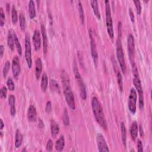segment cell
<instances>
[{"label": "cell", "instance_id": "obj_1", "mask_svg": "<svg viewBox=\"0 0 152 152\" xmlns=\"http://www.w3.org/2000/svg\"><path fill=\"white\" fill-rule=\"evenodd\" d=\"M91 107L96 121L104 129L106 130L107 129V124L103 112V109L100 103L96 97H93L91 100Z\"/></svg>", "mask_w": 152, "mask_h": 152}, {"label": "cell", "instance_id": "obj_2", "mask_svg": "<svg viewBox=\"0 0 152 152\" xmlns=\"http://www.w3.org/2000/svg\"><path fill=\"white\" fill-rule=\"evenodd\" d=\"M73 70L74 73L75 75V78L77 81V83L78 84L79 90H80V94L82 99L86 100L87 98V92H86V86L83 82V80L82 79L81 75L78 71V67L77 66V64L75 62L74 63L73 65Z\"/></svg>", "mask_w": 152, "mask_h": 152}, {"label": "cell", "instance_id": "obj_3", "mask_svg": "<svg viewBox=\"0 0 152 152\" xmlns=\"http://www.w3.org/2000/svg\"><path fill=\"white\" fill-rule=\"evenodd\" d=\"M105 8H106V25L107 33L111 39L114 37L113 22L111 15V10L109 1H105Z\"/></svg>", "mask_w": 152, "mask_h": 152}, {"label": "cell", "instance_id": "obj_4", "mask_svg": "<svg viewBox=\"0 0 152 152\" xmlns=\"http://www.w3.org/2000/svg\"><path fill=\"white\" fill-rule=\"evenodd\" d=\"M116 56L119 64L121 69L122 72L125 74L126 71V64L120 37H118L116 40Z\"/></svg>", "mask_w": 152, "mask_h": 152}, {"label": "cell", "instance_id": "obj_5", "mask_svg": "<svg viewBox=\"0 0 152 152\" xmlns=\"http://www.w3.org/2000/svg\"><path fill=\"white\" fill-rule=\"evenodd\" d=\"M134 77L133 79V83L134 85L137 89V90L138 92L139 95V107L141 110L143 109L144 105V95H143V90L141 86V83L140 81V79L138 74L134 75Z\"/></svg>", "mask_w": 152, "mask_h": 152}, {"label": "cell", "instance_id": "obj_6", "mask_svg": "<svg viewBox=\"0 0 152 152\" xmlns=\"http://www.w3.org/2000/svg\"><path fill=\"white\" fill-rule=\"evenodd\" d=\"M137 101V95L136 90H135L134 88H131L128 100V107L130 112L133 115H134L136 112Z\"/></svg>", "mask_w": 152, "mask_h": 152}, {"label": "cell", "instance_id": "obj_7", "mask_svg": "<svg viewBox=\"0 0 152 152\" xmlns=\"http://www.w3.org/2000/svg\"><path fill=\"white\" fill-rule=\"evenodd\" d=\"M64 94L68 106L72 110H74L75 109V99L71 86H68L64 88Z\"/></svg>", "mask_w": 152, "mask_h": 152}, {"label": "cell", "instance_id": "obj_8", "mask_svg": "<svg viewBox=\"0 0 152 152\" xmlns=\"http://www.w3.org/2000/svg\"><path fill=\"white\" fill-rule=\"evenodd\" d=\"M127 47L129 61L132 66L135 65L134 62V56H135V43L134 38L132 34H129L127 39Z\"/></svg>", "mask_w": 152, "mask_h": 152}, {"label": "cell", "instance_id": "obj_9", "mask_svg": "<svg viewBox=\"0 0 152 152\" xmlns=\"http://www.w3.org/2000/svg\"><path fill=\"white\" fill-rule=\"evenodd\" d=\"M25 59L27 64L29 68L32 66V58H31V48L30 37L28 34L25 36Z\"/></svg>", "mask_w": 152, "mask_h": 152}, {"label": "cell", "instance_id": "obj_10", "mask_svg": "<svg viewBox=\"0 0 152 152\" xmlns=\"http://www.w3.org/2000/svg\"><path fill=\"white\" fill-rule=\"evenodd\" d=\"M89 36L90 39V49H91V53L94 61V64L95 66L97 65L98 61V53L96 49V45L95 42V40L93 36V30L91 29L89 30Z\"/></svg>", "mask_w": 152, "mask_h": 152}, {"label": "cell", "instance_id": "obj_11", "mask_svg": "<svg viewBox=\"0 0 152 152\" xmlns=\"http://www.w3.org/2000/svg\"><path fill=\"white\" fill-rule=\"evenodd\" d=\"M96 141L99 151H109V149L107 145L104 137L101 134H98L96 137Z\"/></svg>", "mask_w": 152, "mask_h": 152}, {"label": "cell", "instance_id": "obj_12", "mask_svg": "<svg viewBox=\"0 0 152 152\" xmlns=\"http://www.w3.org/2000/svg\"><path fill=\"white\" fill-rule=\"evenodd\" d=\"M12 72L15 78H17L21 71V66L19 58L17 56H14L12 61Z\"/></svg>", "mask_w": 152, "mask_h": 152}, {"label": "cell", "instance_id": "obj_13", "mask_svg": "<svg viewBox=\"0 0 152 152\" xmlns=\"http://www.w3.org/2000/svg\"><path fill=\"white\" fill-rule=\"evenodd\" d=\"M32 39H33L34 49L36 50H39L41 46V37H40V31L37 29L34 30Z\"/></svg>", "mask_w": 152, "mask_h": 152}, {"label": "cell", "instance_id": "obj_14", "mask_svg": "<svg viewBox=\"0 0 152 152\" xmlns=\"http://www.w3.org/2000/svg\"><path fill=\"white\" fill-rule=\"evenodd\" d=\"M27 119L30 122H35L37 119V112L35 107L33 105H30L27 110Z\"/></svg>", "mask_w": 152, "mask_h": 152}, {"label": "cell", "instance_id": "obj_15", "mask_svg": "<svg viewBox=\"0 0 152 152\" xmlns=\"http://www.w3.org/2000/svg\"><path fill=\"white\" fill-rule=\"evenodd\" d=\"M41 33L43 39V50L45 55L46 54L48 51V37L46 31V28L43 24L41 25Z\"/></svg>", "mask_w": 152, "mask_h": 152}, {"label": "cell", "instance_id": "obj_16", "mask_svg": "<svg viewBox=\"0 0 152 152\" xmlns=\"http://www.w3.org/2000/svg\"><path fill=\"white\" fill-rule=\"evenodd\" d=\"M35 75L37 80H39L42 71V62L40 58H37L35 62Z\"/></svg>", "mask_w": 152, "mask_h": 152}, {"label": "cell", "instance_id": "obj_17", "mask_svg": "<svg viewBox=\"0 0 152 152\" xmlns=\"http://www.w3.org/2000/svg\"><path fill=\"white\" fill-rule=\"evenodd\" d=\"M138 127L136 121H133L130 126V134L133 141H135L138 135Z\"/></svg>", "mask_w": 152, "mask_h": 152}, {"label": "cell", "instance_id": "obj_18", "mask_svg": "<svg viewBox=\"0 0 152 152\" xmlns=\"http://www.w3.org/2000/svg\"><path fill=\"white\" fill-rule=\"evenodd\" d=\"M61 78L63 88L71 86L70 85V80H69L68 74L65 71H64V70L61 71Z\"/></svg>", "mask_w": 152, "mask_h": 152}, {"label": "cell", "instance_id": "obj_19", "mask_svg": "<svg viewBox=\"0 0 152 152\" xmlns=\"http://www.w3.org/2000/svg\"><path fill=\"white\" fill-rule=\"evenodd\" d=\"M8 103H9V105L10 106V113L11 116H14L16 113V110H15V98L14 95L12 94L10 95L8 97Z\"/></svg>", "mask_w": 152, "mask_h": 152}, {"label": "cell", "instance_id": "obj_20", "mask_svg": "<svg viewBox=\"0 0 152 152\" xmlns=\"http://www.w3.org/2000/svg\"><path fill=\"white\" fill-rule=\"evenodd\" d=\"M59 131V127L58 124L54 121H50V132L51 135L53 138H55L56 135L58 134Z\"/></svg>", "mask_w": 152, "mask_h": 152}, {"label": "cell", "instance_id": "obj_21", "mask_svg": "<svg viewBox=\"0 0 152 152\" xmlns=\"http://www.w3.org/2000/svg\"><path fill=\"white\" fill-rule=\"evenodd\" d=\"M90 4L91 7L93 9V12L94 15L96 16V17L100 20L101 17H100V13L99 11V4H98V1L96 0H93L90 1Z\"/></svg>", "mask_w": 152, "mask_h": 152}, {"label": "cell", "instance_id": "obj_22", "mask_svg": "<svg viewBox=\"0 0 152 152\" xmlns=\"http://www.w3.org/2000/svg\"><path fill=\"white\" fill-rule=\"evenodd\" d=\"M65 146V139L64 135H61L55 143V149L58 151L63 150Z\"/></svg>", "mask_w": 152, "mask_h": 152}, {"label": "cell", "instance_id": "obj_23", "mask_svg": "<svg viewBox=\"0 0 152 152\" xmlns=\"http://www.w3.org/2000/svg\"><path fill=\"white\" fill-rule=\"evenodd\" d=\"M23 135L19 129H17L15 132V148H19L23 142Z\"/></svg>", "mask_w": 152, "mask_h": 152}, {"label": "cell", "instance_id": "obj_24", "mask_svg": "<svg viewBox=\"0 0 152 152\" xmlns=\"http://www.w3.org/2000/svg\"><path fill=\"white\" fill-rule=\"evenodd\" d=\"M48 84V78L46 73L44 72L42 74V79H41V83H40V87L43 91H45L47 89Z\"/></svg>", "mask_w": 152, "mask_h": 152}, {"label": "cell", "instance_id": "obj_25", "mask_svg": "<svg viewBox=\"0 0 152 152\" xmlns=\"http://www.w3.org/2000/svg\"><path fill=\"white\" fill-rule=\"evenodd\" d=\"M28 13L30 18H34L36 17V8L33 1L30 0L28 3Z\"/></svg>", "mask_w": 152, "mask_h": 152}, {"label": "cell", "instance_id": "obj_26", "mask_svg": "<svg viewBox=\"0 0 152 152\" xmlns=\"http://www.w3.org/2000/svg\"><path fill=\"white\" fill-rule=\"evenodd\" d=\"M7 44L11 50H14V39L13 34L11 33V30L8 31V35H7Z\"/></svg>", "mask_w": 152, "mask_h": 152}, {"label": "cell", "instance_id": "obj_27", "mask_svg": "<svg viewBox=\"0 0 152 152\" xmlns=\"http://www.w3.org/2000/svg\"><path fill=\"white\" fill-rule=\"evenodd\" d=\"M50 88L52 91L60 93V88L58 83L55 80L52 79L50 81Z\"/></svg>", "mask_w": 152, "mask_h": 152}, {"label": "cell", "instance_id": "obj_28", "mask_svg": "<svg viewBox=\"0 0 152 152\" xmlns=\"http://www.w3.org/2000/svg\"><path fill=\"white\" fill-rule=\"evenodd\" d=\"M121 137L123 144L126 147V126L124 122H122L121 123Z\"/></svg>", "mask_w": 152, "mask_h": 152}, {"label": "cell", "instance_id": "obj_29", "mask_svg": "<svg viewBox=\"0 0 152 152\" xmlns=\"http://www.w3.org/2000/svg\"><path fill=\"white\" fill-rule=\"evenodd\" d=\"M13 36H14V43L17 50V52L19 55V56H21L22 55V48H21V45L20 43V41L16 35V34L14 32L13 33Z\"/></svg>", "mask_w": 152, "mask_h": 152}, {"label": "cell", "instance_id": "obj_30", "mask_svg": "<svg viewBox=\"0 0 152 152\" xmlns=\"http://www.w3.org/2000/svg\"><path fill=\"white\" fill-rule=\"evenodd\" d=\"M78 11L80 14V18L81 21V23L83 24L84 22V10L82 5V3L80 1H78Z\"/></svg>", "mask_w": 152, "mask_h": 152}, {"label": "cell", "instance_id": "obj_31", "mask_svg": "<svg viewBox=\"0 0 152 152\" xmlns=\"http://www.w3.org/2000/svg\"><path fill=\"white\" fill-rule=\"evenodd\" d=\"M19 23L20 28L22 30L24 31L26 26V18L25 16L23 13H20L19 15Z\"/></svg>", "mask_w": 152, "mask_h": 152}, {"label": "cell", "instance_id": "obj_32", "mask_svg": "<svg viewBox=\"0 0 152 152\" xmlns=\"http://www.w3.org/2000/svg\"><path fill=\"white\" fill-rule=\"evenodd\" d=\"M62 121L63 123L65 126H68L69 125V118L68 116V111L66 109H64L62 115Z\"/></svg>", "mask_w": 152, "mask_h": 152}, {"label": "cell", "instance_id": "obj_33", "mask_svg": "<svg viewBox=\"0 0 152 152\" xmlns=\"http://www.w3.org/2000/svg\"><path fill=\"white\" fill-rule=\"evenodd\" d=\"M116 75H117V80H118V84L121 91L123 90V81H122V77L121 72L119 71H116Z\"/></svg>", "mask_w": 152, "mask_h": 152}, {"label": "cell", "instance_id": "obj_34", "mask_svg": "<svg viewBox=\"0 0 152 152\" xmlns=\"http://www.w3.org/2000/svg\"><path fill=\"white\" fill-rule=\"evenodd\" d=\"M11 17H12V21L14 24H15L18 21V16H17V12L14 6L12 7L11 10Z\"/></svg>", "mask_w": 152, "mask_h": 152}, {"label": "cell", "instance_id": "obj_35", "mask_svg": "<svg viewBox=\"0 0 152 152\" xmlns=\"http://www.w3.org/2000/svg\"><path fill=\"white\" fill-rule=\"evenodd\" d=\"M10 68V61H7L5 62V64L4 65V66L3 68V70H2V74H3L4 78H5L7 77V74L9 71Z\"/></svg>", "mask_w": 152, "mask_h": 152}, {"label": "cell", "instance_id": "obj_36", "mask_svg": "<svg viewBox=\"0 0 152 152\" xmlns=\"http://www.w3.org/2000/svg\"><path fill=\"white\" fill-rule=\"evenodd\" d=\"M7 85L8 87V88L9 89V90L10 91H14L15 89V85L14 83L12 80L11 78H8L7 81Z\"/></svg>", "mask_w": 152, "mask_h": 152}, {"label": "cell", "instance_id": "obj_37", "mask_svg": "<svg viewBox=\"0 0 152 152\" xmlns=\"http://www.w3.org/2000/svg\"><path fill=\"white\" fill-rule=\"evenodd\" d=\"M5 13L4 12L3 8L2 7L0 8V26L1 27H3L5 23Z\"/></svg>", "mask_w": 152, "mask_h": 152}, {"label": "cell", "instance_id": "obj_38", "mask_svg": "<svg viewBox=\"0 0 152 152\" xmlns=\"http://www.w3.org/2000/svg\"><path fill=\"white\" fill-rule=\"evenodd\" d=\"M134 3L135 4V8H136V11H137V13L138 15H140L141 13V3L140 1L137 0V1H134Z\"/></svg>", "mask_w": 152, "mask_h": 152}, {"label": "cell", "instance_id": "obj_39", "mask_svg": "<svg viewBox=\"0 0 152 152\" xmlns=\"http://www.w3.org/2000/svg\"><path fill=\"white\" fill-rule=\"evenodd\" d=\"M7 88L6 87L3 86L1 90H0V96L1 98L5 99L7 97Z\"/></svg>", "mask_w": 152, "mask_h": 152}, {"label": "cell", "instance_id": "obj_40", "mask_svg": "<svg viewBox=\"0 0 152 152\" xmlns=\"http://www.w3.org/2000/svg\"><path fill=\"white\" fill-rule=\"evenodd\" d=\"M53 148V142L51 140H49L48 141L46 145V149L48 151H51Z\"/></svg>", "mask_w": 152, "mask_h": 152}, {"label": "cell", "instance_id": "obj_41", "mask_svg": "<svg viewBox=\"0 0 152 152\" xmlns=\"http://www.w3.org/2000/svg\"><path fill=\"white\" fill-rule=\"evenodd\" d=\"M45 111L47 113H49L52 111V104L50 101H48L46 103V107H45Z\"/></svg>", "mask_w": 152, "mask_h": 152}, {"label": "cell", "instance_id": "obj_42", "mask_svg": "<svg viewBox=\"0 0 152 152\" xmlns=\"http://www.w3.org/2000/svg\"><path fill=\"white\" fill-rule=\"evenodd\" d=\"M137 150L138 151H140V152L143 151L142 143L140 140H138L137 141Z\"/></svg>", "mask_w": 152, "mask_h": 152}, {"label": "cell", "instance_id": "obj_43", "mask_svg": "<svg viewBox=\"0 0 152 152\" xmlns=\"http://www.w3.org/2000/svg\"><path fill=\"white\" fill-rule=\"evenodd\" d=\"M129 17H130V18H131V20L132 22H134L135 21V17H134V12H133V11L132 10V9L131 8H129Z\"/></svg>", "mask_w": 152, "mask_h": 152}, {"label": "cell", "instance_id": "obj_44", "mask_svg": "<svg viewBox=\"0 0 152 152\" xmlns=\"http://www.w3.org/2000/svg\"><path fill=\"white\" fill-rule=\"evenodd\" d=\"M4 50H5V49H4V47L2 45H1L0 46V57L2 58L3 56V55H4Z\"/></svg>", "mask_w": 152, "mask_h": 152}, {"label": "cell", "instance_id": "obj_45", "mask_svg": "<svg viewBox=\"0 0 152 152\" xmlns=\"http://www.w3.org/2000/svg\"><path fill=\"white\" fill-rule=\"evenodd\" d=\"M139 131H140V136L141 137H144V131H143V129L142 128L141 125H140L139 126Z\"/></svg>", "mask_w": 152, "mask_h": 152}, {"label": "cell", "instance_id": "obj_46", "mask_svg": "<svg viewBox=\"0 0 152 152\" xmlns=\"http://www.w3.org/2000/svg\"><path fill=\"white\" fill-rule=\"evenodd\" d=\"M0 125H1L0 129H1V130H2L3 129V128H4V122H3L2 119H1V124H0Z\"/></svg>", "mask_w": 152, "mask_h": 152}, {"label": "cell", "instance_id": "obj_47", "mask_svg": "<svg viewBox=\"0 0 152 152\" xmlns=\"http://www.w3.org/2000/svg\"><path fill=\"white\" fill-rule=\"evenodd\" d=\"M9 10H10V4H7V11L8 12H9Z\"/></svg>", "mask_w": 152, "mask_h": 152}]
</instances>
